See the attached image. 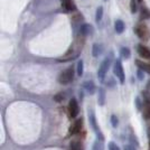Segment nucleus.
Segmentation results:
<instances>
[{
    "mask_svg": "<svg viewBox=\"0 0 150 150\" xmlns=\"http://www.w3.org/2000/svg\"><path fill=\"white\" fill-rule=\"evenodd\" d=\"M88 120H90V125L92 127L95 133H96V137H98V140H101V141H104V137H103V133L99 130V127H98V122H96V118H95V114H94L93 110H90L88 111Z\"/></svg>",
    "mask_w": 150,
    "mask_h": 150,
    "instance_id": "nucleus-1",
    "label": "nucleus"
},
{
    "mask_svg": "<svg viewBox=\"0 0 150 150\" xmlns=\"http://www.w3.org/2000/svg\"><path fill=\"white\" fill-rule=\"evenodd\" d=\"M110 64H111V58H109V57H106L105 59L101 63L100 67H99V71H98V77H99L100 81H102V82L104 81V79H105V76H106V73H108L109 67H110Z\"/></svg>",
    "mask_w": 150,
    "mask_h": 150,
    "instance_id": "nucleus-2",
    "label": "nucleus"
},
{
    "mask_svg": "<svg viewBox=\"0 0 150 150\" xmlns=\"http://www.w3.org/2000/svg\"><path fill=\"white\" fill-rule=\"evenodd\" d=\"M73 79H74V69L73 67H69L61 73L59 77H58V82L61 84H69Z\"/></svg>",
    "mask_w": 150,
    "mask_h": 150,
    "instance_id": "nucleus-3",
    "label": "nucleus"
},
{
    "mask_svg": "<svg viewBox=\"0 0 150 150\" xmlns=\"http://www.w3.org/2000/svg\"><path fill=\"white\" fill-rule=\"evenodd\" d=\"M113 73L114 75L119 79L120 83H125V69H123V66H122V63L120 59L118 61H115L114 63V67H113Z\"/></svg>",
    "mask_w": 150,
    "mask_h": 150,
    "instance_id": "nucleus-4",
    "label": "nucleus"
},
{
    "mask_svg": "<svg viewBox=\"0 0 150 150\" xmlns=\"http://www.w3.org/2000/svg\"><path fill=\"white\" fill-rule=\"evenodd\" d=\"M134 33H136V35H137L140 39H144V40H148V39H149V36H150L149 29H148V27L146 25H144V24L138 25L137 27L134 28Z\"/></svg>",
    "mask_w": 150,
    "mask_h": 150,
    "instance_id": "nucleus-5",
    "label": "nucleus"
},
{
    "mask_svg": "<svg viewBox=\"0 0 150 150\" xmlns=\"http://www.w3.org/2000/svg\"><path fill=\"white\" fill-rule=\"evenodd\" d=\"M79 112H80V109H79L77 101L75 100V99H72L69 103V115H71V118H73V119L76 118Z\"/></svg>",
    "mask_w": 150,
    "mask_h": 150,
    "instance_id": "nucleus-6",
    "label": "nucleus"
},
{
    "mask_svg": "<svg viewBox=\"0 0 150 150\" xmlns=\"http://www.w3.org/2000/svg\"><path fill=\"white\" fill-rule=\"evenodd\" d=\"M82 127H83V119H77L69 128V133L71 134H77L82 131Z\"/></svg>",
    "mask_w": 150,
    "mask_h": 150,
    "instance_id": "nucleus-7",
    "label": "nucleus"
},
{
    "mask_svg": "<svg viewBox=\"0 0 150 150\" xmlns=\"http://www.w3.org/2000/svg\"><path fill=\"white\" fill-rule=\"evenodd\" d=\"M138 54L140 55L141 57H144V59H149L150 61V50L144 46V45H138Z\"/></svg>",
    "mask_w": 150,
    "mask_h": 150,
    "instance_id": "nucleus-8",
    "label": "nucleus"
},
{
    "mask_svg": "<svg viewBox=\"0 0 150 150\" xmlns=\"http://www.w3.org/2000/svg\"><path fill=\"white\" fill-rule=\"evenodd\" d=\"M144 118L146 120L150 119V98L148 96L144 104Z\"/></svg>",
    "mask_w": 150,
    "mask_h": 150,
    "instance_id": "nucleus-9",
    "label": "nucleus"
},
{
    "mask_svg": "<svg viewBox=\"0 0 150 150\" xmlns=\"http://www.w3.org/2000/svg\"><path fill=\"white\" fill-rule=\"evenodd\" d=\"M62 6L65 9V11H75L76 10V7H75V5L73 4L72 0H64Z\"/></svg>",
    "mask_w": 150,
    "mask_h": 150,
    "instance_id": "nucleus-10",
    "label": "nucleus"
},
{
    "mask_svg": "<svg viewBox=\"0 0 150 150\" xmlns=\"http://www.w3.org/2000/svg\"><path fill=\"white\" fill-rule=\"evenodd\" d=\"M114 28H115V31L117 34H122L125 29V23L121 20V19H118L115 23H114Z\"/></svg>",
    "mask_w": 150,
    "mask_h": 150,
    "instance_id": "nucleus-11",
    "label": "nucleus"
},
{
    "mask_svg": "<svg viewBox=\"0 0 150 150\" xmlns=\"http://www.w3.org/2000/svg\"><path fill=\"white\" fill-rule=\"evenodd\" d=\"M93 33V27L88 24H84V25L81 26V34L82 36H88L90 34Z\"/></svg>",
    "mask_w": 150,
    "mask_h": 150,
    "instance_id": "nucleus-12",
    "label": "nucleus"
},
{
    "mask_svg": "<svg viewBox=\"0 0 150 150\" xmlns=\"http://www.w3.org/2000/svg\"><path fill=\"white\" fill-rule=\"evenodd\" d=\"M136 64H137V66L139 69H141L142 71H144V72H147V73L150 74V63H144L142 61H140V59H137Z\"/></svg>",
    "mask_w": 150,
    "mask_h": 150,
    "instance_id": "nucleus-13",
    "label": "nucleus"
},
{
    "mask_svg": "<svg viewBox=\"0 0 150 150\" xmlns=\"http://www.w3.org/2000/svg\"><path fill=\"white\" fill-rule=\"evenodd\" d=\"M84 88H85V91H88L90 94H93L95 92V90H96V86H95V84H94L93 81H86L84 83Z\"/></svg>",
    "mask_w": 150,
    "mask_h": 150,
    "instance_id": "nucleus-14",
    "label": "nucleus"
},
{
    "mask_svg": "<svg viewBox=\"0 0 150 150\" xmlns=\"http://www.w3.org/2000/svg\"><path fill=\"white\" fill-rule=\"evenodd\" d=\"M105 98H106L105 90L103 88H101L100 90H99V96H98V103H99V105H104V103H105Z\"/></svg>",
    "mask_w": 150,
    "mask_h": 150,
    "instance_id": "nucleus-15",
    "label": "nucleus"
},
{
    "mask_svg": "<svg viewBox=\"0 0 150 150\" xmlns=\"http://www.w3.org/2000/svg\"><path fill=\"white\" fill-rule=\"evenodd\" d=\"M102 53V46L99 44H94L93 47H92V55L94 57L100 56V54Z\"/></svg>",
    "mask_w": 150,
    "mask_h": 150,
    "instance_id": "nucleus-16",
    "label": "nucleus"
},
{
    "mask_svg": "<svg viewBox=\"0 0 150 150\" xmlns=\"http://www.w3.org/2000/svg\"><path fill=\"white\" fill-rule=\"evenodd\" d=\"M121 55H122L123 58L128 59V58H130V56H131V52H130V50L128 47H122L121 48Z\"/></svg>",
    "mask_w": 150,
    "mask_h": 150,
    "instance_id": "nucleus-17",
    "label": "nucleus"
},
{
    "mask_svg": "<svg viewBox=\"0 0 150 150\" xmlns=\"http://www.w3.org/2000/svg\"><path fill=\"white\" fill-rule=\"evenodd\" d=\"M102 18H103V7H99L96 9V13H95V20L99 23Z\"/></svg>",
    "mask_w": 150,
    "mask_h": 150,
    "instance_id": "nucleus-18",
    "label": "nucleus"
},
{
    "mask_svg": "<svg viewBox=\"0 0 150 150\" xmlns=\"http://www.w3.org/2000/svg\"><path fill=\"white\" fill-rule=\"evenodd\" d=\"M71 150H82V144L80 141H72L71 142Z\"/></svg>",
    "mask_w": 150,
    "mask_h": 150,
    "instance_id": "nucleus-19",
    "label": "nucleus"
},
{
    "mask_svg": "<svg viewBox=\"0 0 150 150\" xmlns=\"http://www.w3.org/2000/svg\"><path fill=\"white\" fill-rule=\"evenodd\" d=\"M103 141L101 140H96L93 144V150H104V147H103Z\"/></svg>",
    "mask_w": 150,
    "mask_h": 150,
    "instance_id": "nucleus-20",
    "label": "nucleus"
},
{
    "mask_svg": "<svg viewBox=\"0 0 150 150\" xmlns=\"http://www.w3.org/2000/svg\"><path fill=\"white\" fill-rule=\"evenodd\" d=\"M83 71H84V63H83V61H79V63H77V75L82 76Z\"/></svg>",
    "mask_w": 150,
    "mask_h": 150,
    "instance_id": "nucleus-21",
    "label": "nucleus"
},
{
    "mask_svg": "<svg viewBox=\"0 0 150 150\" xmlns=\"http://www.w3.org/2000/svg\"><path fill=\"white\" fill-rule=\"evenodd\" d=\"M110 121H111V125H112L113 128H117L118 125H119V120H118V118H117V115H111Z\"/></svg>",
    "mask_w": 150,
    "mask_h": 150,
    "instance_id": "nucleus-22",
    "label": "nucleus"
},
{
    "mask_svg": "<svg viewBox=\"0 0 150 150\" xmlns=\"http://www.w3.org/2000/svg\"><path fill=\"white\" fill-rule=\"evenodd\" d=\"M136 1H138V0H131V2H130V8H131V13H137V2Z\"/></svg>",
    "mask_w": 150,
    "mask_h": 150,
    "instance_id": "nucleus-23",
    "label": "nucleus"
},
{
    "mask_svg": "<svg viewBox=\"0 0 150 150\" xmlns=\"http://www.w3.org/2000/svg\"><path fill=\"white\" fill-rule=\"evenodd\" d=\"M64 99H65V95H64L63 93H58L54 96V100L56 101V102H62Z\"/></svg>",
    "mask_w": 150,
    "mask_h": 150,
    "instance_id": "nucleus-24",
    "label": "nucleus"
},
{
    "mask_svg": "<svg viewBox=\"0 0 150 150\" xmlns=\"http://www.w3.org/2000/svg\"><path fill=\"white\" fill-rule=\"evenodd\" d=\"M109 150H120V148L115 142L111 141V142H109Z\"/></svg>",
    "mask_w": 150,
    "mask_h": 150,
    "instance_id": "nucleus-25",
    "label": "nucleus"
},
{
    "mask_svg": "<svg viewBox=\"0 0 150 150\" xmlns=\"http://www.w3.org/2000/svg\"><path fill=\"white\" fill-rule=\"evenodd\" d=\"M136 105H137V109L138 111H141L144 108H142V103H141V100L139 99V98H137L136 99Z\"/></svg>",
    "mask_w": 150,
    "mask_h": 150,
    "instance_id": "nucleus-26",
    "label": "nucleus"
},
{
    "mask_svg": "<svg viewBox=\"0 0 150 150\" xmlns=\"http://www.w3.org/2000/svg\"><path fill=\"white\" fill-rule=\"evenodd\" d=\"M123 150H137V149H136V147H134L132 144H125V146Z\"/></svg>",
    "mask_w": 150,
    "mask_h": 150,
    "instance_id": "nucleus-27",
    "label": "nucleus"
},
{
    "mask_svg": "<svg viewBox=\"0 0 150 150\" xmlns=\"http://www.w3.org/2000/svg\"><path fill=\"white\" fill-rule=\"evenodd\" d=\"M144 71H142L141 69H138L137 75H138V79H139V80H144Z\"/></svg>",
    "mask_w": 150,
    "mask_h": 150,
    "instance_id": "nucleus-28",
    "label": "nucleus"
},
{
    "mask_svg": "<svg viewBox=\"0 0 150 150\" xmlns=\"http://www.w3.org/2000/svg\"><path fill=\"white\" fill-rule=\"evenodd\" d=\"M81 19H83V16H81V15H76V16L73 17V21H74V23H77V21H80Z\"/></svg>",
    "mask_w": 150,
    "mask_h": 150,
    "instance_id": "nucleus-29",
    "label": "nucleus"
},
{
    "mask_svg": "<svg viewBox=\"0 0 150 150\" xmlns=\"http://www.w3.org/2000/svg\"><path fill=\"white\" fill-rule=\"evenodd\" d=\"M114 84H115V82H114V80L113 79H110V82H108V86H114Z\"/></svg>",
    "mask_w": 150,
    "mask_h": 150,
    "instance_id": "nucleus-30",
    "label": "nucleus"
},
{
    "mask_svg": "<svg viewBox=\"0 0 150 150\" xmlns=\"http://www.w3.org/2000/svg\"><path fill=\"white\" fill-rule=\"evenodd\" d=\"M148 136H149V137H150V127H149V128H148Z\"/></svg>",
    "mask_w": 150,
    "mask_h": 150,
    "instance_id": "nucleus-31",
    "label": "nucleus"
},
{
    "mask_svg": "<svg viewBox=\"0 0 150 150\" xmlns=\"http://www.w3.org/2000/svg\"><path fill=\"white\" fill-rule=\"evenodd\" d=\"M148 88H150V81H149V83H148Z\"/></svg>",
    "mask_w": 150,
    "mask_h": 150,
    "instance_id": "nucleus-32",
    "label": "nucleus"
},
{
    "mask_svg": "<svg viewBox=\"0 0 150 150\" xmlns=\"http://www.w3.org/2000/svg\"><path fill=\"white\" fill-rule=\"evenodd\" d=\"M141 1H142V0H138V2H141Z\"/></svg>",
    "mask_w": 150,
    "mask_h": 150,
    "instance_id": "nucleus-33",
    "label": "nucleus"
},
{
    "mask_svg": "<svg viewBox=\"0 0 150 150\" xmlns=\"http://www.w3.org/2000/svg\"><path fill=\"white\" fill-rule=\"evenodd\" d=\"M149 150H150V144H149Z\"/></svg>",
    "mask_w": 150,
    "mask_h": 150,
    "instance_id": "nucleus-34",
    "label": "nucleus"
},
{
    "mask_svg": "<svg viewBox=\"0 0 150 150\" xmlns=\"http://www.w3.org/2000/svg\"><path fill=\"white\" fill-rule=\"evenodd\" d=\"M103 1H108V0H103Z\"/></svg>",
    "mask_w": 150,
    "mask_h": 150,
    "instance_id": "nucleus-35",
    "label": "nucleus"
},
{
    "mask_svg": "<svg viewBox=\"0 0 150 150\" xmlns=\"http://www.w3.org/2000/svg\"><path fill=\"white\" fill-rule=\"evenodd\" d=\"M63 1H64V0H63Z\"/></svg>",
    "mask_w": 150,
    "mask_h": 150,
    "instance_id": "nucleus-36",
    "label": "nucleus"
}]
</instances>
